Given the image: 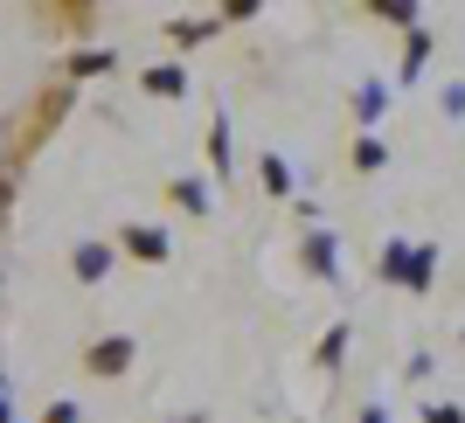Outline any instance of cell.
<instances>
[{
	"label": "cell",
	"instance_id": "obj_1",
	"mask_svg": "<svg viewBox=\"0 0 465 423\" xmlns=\"http://www.w3.org/2000/svg\"><path fill=\"white\" fill-rule=\"evenodd\" d=\"M125 361H133V340H97L91 347V375H118Z\"/></svg>",
	"mask_w": 465,
	"mask_h": 423
},
{
	"label": "cell",
	"instance_id": "obj_2",
	"mask_svg": "<svg viewBox=\"0 0 465 423\" xmlns=\"http://www.w3.org/2000/svg\"><path fill=\"white\" fill-rule=\"evenodd\" d=\"M125 251H133V257H146V264H160V257H167V236L139 222V230H125Z\"/></svg>",
	"mask_w": 465,
	"mask_h": 423
},
{
	"label": "cell",
	"instance_id": "obj_3",
	"mask_svg": "<svg viewBox=\"0 0 465 423\" xmlns=\"http://www.w3.org/2000/svg\"><path fill=\"white\" fill-rule=\"evenodd\" d=\"M104 264H112L104 243H84V251H77V278H104Z\"/></svg>",
	"mask_w": 465,
	"mask_h": 423
},
{
	"label": "cell",
	"instance_id": "obj_4",
	"mask_svg": "<svg viewBox=\"0 0 465 423\" xmlns=\"http://www.w3.org/2000/svg\"><path fill=\"white\" fill-rule=\"evenodd\" d=\"M146 91H160V97H181V70H153V77H146Z\"/></svg>",
	"mask_w": 465,
	"mask_h": 423
},
{
	"label": "cell",
	"instance_id": "obj_5",
	"mask_svg": "<svg viewBox=\"0 0 465 423\" xmlns=\"http://www.w3.org/2000/svg\"><path fill=\"white\" fill-rule=\"evenodd\" d=\"M97 70H112V56H97V49H84V56H77V77H97Z\"/></svg>",
	"mask_w": 465,
	"mask_h": 423
},
{
	"label": "cell",
	"instance_id": "obj_6",
	"mask_svg": "<svg viewBox=\"0 0 465 423\" xmlns=\"http://www.w3.org/2000/svg\"><path fill=\"white\" fill-rule=\"evenodd\" d=\"M430 423H465V417H459L451 403H438V409H430Z\"/></svg>",
	"mask_w": 465,
	"mask_h": 423
},
{
	"label": "cell",
	"instance_id": "obj_7",
	"mask_svg": "<svg viewBox=\"0 0 465 423\" xmlns=\"http://www.w3.org/2000/svg\"><path fill=\"white\" fill-rule=\"evenodd\" d=\"M49 423H77V409H70V403H56V409H49Z\"/></svg>",
	"mask_w": 465,
	"mask_h": 423
}]
</instances>
